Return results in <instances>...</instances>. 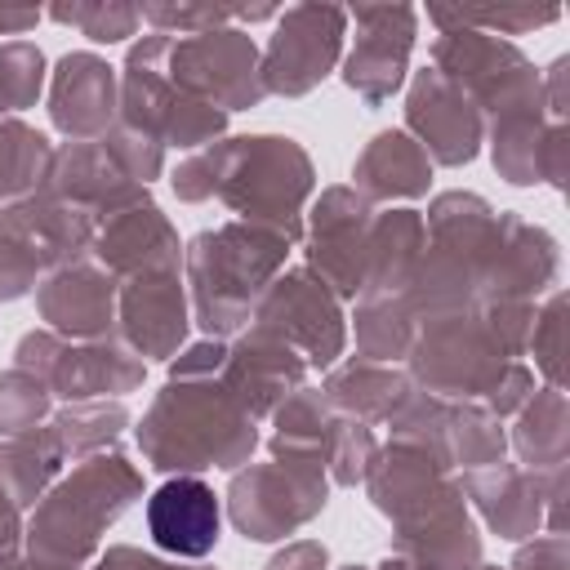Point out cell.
Returning a JSON list of instances; mask_svg holds the SVG:
<instances>
[{"label":"cell","mask_w":570,"mask_h":570,"mask_svg":"<svg viewBox=\"0 0 570 570\" xmlns=\"http://www.w3.org/2000/svg\"><path fill=\"white\" fill-rule=\"evenodd\" d=\"M374 570H414V566H410V561H401V557H392V552H387V557H383V561H379V566H374Z\"/></svg>","instance_id":"cell-61"},{"label":"cell","mask_w":570,"mask_h":570,"mask_svg":"<svg viewBox=\"0 0 570 570\" xmlns=\"http://www.w3.org/2000/svg\"><path fill=\"white\" fill-rule=\"evenodd\" d=\"M13 365L36 374L62 405L76 401H120L147 379V361L120 338H62L53 330H27L13 347Z\"/></svg>","instance_id":"cell-8"},{"label":"cell","mask_w":570,"mask_h":570,"mask_svg":"<svg viewBox=\"0 0 570 570\" xmlns=\"http://www.w3.org/2000/svg\"><path fill=\"white\" fill-rule=\"evenodd\" d=\"M142 517H147L151 543L165 557H174V561H205L218 548L223 499L200 476H169L160 490H151Z\"/></svg>","instance_id":"cell-24"},{"label":"cell","mask_w":570,"mask_h":570,"mask_svg":"<svg viewBox=\"0 0 570 570\" xmlns=\"http://www.w3.org/2000/svg\"><path fill=\"white\" fill-rule=\"evenodd\" d=\"M561 338H566V289H552L534 307L525 356H534V370L548 379V387H561L566 392V343Z\"/></svg>","instance_id":"cell-45"},{"label":"cell","mask_w":570,"mask_h":570,"mask_svg":"<svg viewBox=\"0 0 570 570\" xmlns=\"http://www.w3.org/2000/svg\"><path fill=\"white\" fill-rule=\"evenodd\" d=\"M392 557L410 561L414 570H472L481 561V530L468 512L459 476L454 490L392 521Z\"/></svg>","instance_id":"cell-21"},{"label":"cell","mask_w":570,"mask_h":570,"mask_svg":"<svg viewBox=\"0 0 570 570\" xmlns=\"http://www.w3.org/2000/svg\"><path fill=\"white\" fill-rule=\"evenodd\" d=\"M374 454H379L374 428L356 423V419H338L330 441H325V476H330V485H343V490L361 485L370 463H374Z\"/></svg>","instance_id":"cell-46"},{"label":"cell","mask_w":570,"mask_h":570,"mask_svg":"<svg viewBox=\"0 0 570 570\" xmlns=\"http://www.w3.org/2000/svg\"><path fill=\"white\" fill-rule=\"evenodd\" d=\"M370 218H374V205L365 196H356L347 183H334L321 196H312V205L303 214V258H307L303 267L338 303H356V294H361Z\"/></svg>","instance_id":"cell-14"},{"label":"cell","mask_w":570,"mask_h":570,"mask_svg":"<svg viewBox=\"0 0 570 570\" xmlns=\"http://www.w3.org/2000/svg\"><path fill=\"white\" fill-rule=\"evenodd\" d=\"M508 445L517 450V463L530 472H557L570 463V401L561 387H534L530 401L512 414Z\"/></svg>","instance_id":"cell-32"},{"label":"cell","mask_w":570,"mask_h":570,"mask_svg":"<svg viewBox=\"0 0 570 570\" xmlns=\"http://www.w3.org/2000/svg\"><path fill=\"white\" fill-rule=\"evenodd\" d=\"M445 450H450V472H476V468L499 463L508 454L503 419H494L476 401H450Z\"/></svg>","instance_id":"cell-39"},{"label":"cell","mask_w":570,"mask_h":570,"mask_svg":"<svg viewBox=\"0 0 570 570\" xmlns=\"http://www.w3.org/2000/svg\"><path fill=\"white\" fill-rule=\"evenodd\" d=\"M365 494L370 503L387 517V521H401L410 512H419L423 503L441 499L445 490H454V472H445L436 459L410 450V445H379L370 472H365Z\"/></svg>","instance_id":"cell-29"},{"label":"cell","mask_w":570,"mask_h":570,"mask_svg":"<svg viewBox=\"0 0 570 570\" xmlns=\"http://www.w3.org/2000/svg\"><path fill=\"white\" fill-rule=\"evenodd\" d=\"M512 361L499 352L490 330L481 325L476 307L432 316L414 325V343L405 352V374L419 392L441 401H476L499 365Z\"/></svg>","instance_id":"cell-10"},{"label":"cell","mask_w":570,"mask_h":570,"mask_svg":"<svg viewBox=\"0 0 570 570\" xmlns=\"http://www.w3.org/2000/svg\"><path fill=\"white\" fill-rule=\"evenodd\" d=\"M45 18H53L58 27H76L94 45H120L138 36V22H142L138 4H125V0H58L45 9Z\"/></svg>","instance_id":"cell-42"},{"label":"cell","mask_w":570,"mask_h":570,"mask_svg":"<svg viewBox=\"0 0 570 570\" xmlns=\"http://www.w3.org/2000/svg\"><path fill=\"white\" fill-rule=\"evenodd\" d=\"M508 570H570V539H566V534H548V530H539L534 539L517 543Z\"/></svg>","instance_id":"cell-52"},{"label":"cell","mask_w":570,"mask_h":570,"mask_svg":"<svg viewBox=\"0 0 570 570\" xmlns=\"http://www.w3.org/2000/svg\"><path fill=\"white\" fill-rule=\"evenodd\" d=\"M459 490L468 499V512L485 521L490 534L508 543H525L543 530V490L548 472H530L521 463H490L476 472H459Z\"/></svg>","instance_id":"cell-25"},{"label":"cell","mask_w":570,"mask_h":570,"mask_svg":"<svg viewBox=\"0 0 570 570\" xmlns=\"http://www.w3.org/2000/svg\"><path fill=\"white\" fill-rule=\"evenodd\" d=\"M432 67L472 98V107L481 111L485 125L508 111H521V107H543L539 67L512 40H499V36H485L472 27H445L432 40Z\"/></svg>","instance_id":"cell-9"},{"label":"cell","mask_w":570,"mask_h":570,"mask_svg":"<svg viewBox=\"0 0 570 570\" xmlns=\"http://www.w3.org/2000/svg\"><path fill=\"white\" fill-rule=\"evenodd\" d=\"M338 570H374V566H361V561H352V566H338Z\"/></svg>","instance_id":"cell-63"},{"label":"cell","mask_w":570,"mask_h":570,"mask_svg":"<svg viewBox=\"0 0 570 570\" xmlns=\"http://www.w3.org/2000/svg\"><path fill=\"white\" fill-rule=\"evenodd\" d=\"M120 71L94 49H71L49 71V125L67 142H94L116 125Z\"/></svg>","instance_id":"cell-19"},{"label":"cell","mask_w":570,"mask_h":570,"mask_svg":"<svg viewBox=\"0 0 570 570\" xmlns=\"http://www.w3.org/2000/svg\"><path fill=\"white\" fill-rule=\"evenodd\" d=\"M223 361H227V343L218 338H200V343H187L169 365V379H218L223 374Z\"/></svg>","instance_id":"cell-54"},{"label":"cell","mask_w":570,"mask_h":570,"mask_svg":"<svg viewBox=\"0 0 570 570\" xmlns=\"http://www.w3.org/2000/svg\"><path fill=\"white\" fill-rule=\"evenodd\" d=\"M272 459H321L325 463V441L338 423V414L330 410V401L321 396V387H298L289 392L272 414Z\"/></svg>","instance_id":"cell-35"},{"label":"cell","mask_w":570,"mask_h":570,"mask_svg":"<svg viewBox=\"0 0 570 570\" xmlns=\"http://www.w3.org/2000/svg\"><path fill=\"white\" fill-rule=\"evenodd\" d=\"M89 570H214V566H200V561H174L165 552H147V548H134V543H111L107 552H98L89 561Z\"/></svg>","instance_id":"cell-51"},{"label":"cell","mask_w":570,"mask_h":570,"mask_svg":"<svg viewBox=\"0 0 570 570\" xmlns=\"http://www.w3.org/2000/svg\"><path fill=\"white\" fill-rule=\"evenodd\" d=\"M49 165H53L49 134L27 125L22 116H4L0 120V205L31 196L49 178Z\"/></svg>","instance_id":"cell-38"},{"label":"cell","mask_w":570,"mask_h":570,"mask_svg":"<svg viewBox=\"0 0 570 570\" xmlns=\"http://www.w3.org/2000/svg\"><path fill=\"white\" fill-rule=\"evenodd\" d=\"M414 312L405 294H361L347 316V334L356 338V356L374 365H396L405 361L414 343Z\"/></svg>","instance_id":"cell-33"},{"label":"cell","mask_w":570,"mask_h":570,"mask_svg":"<svg viewBox=\"0 0 570 570\" xmlns=\"http://www.w3.org/2000/svg\"><path fill=\"white\" fill-rule=\"evenodd\" d=\"M405 134L428 151L432 169H463L485 147V120L472 98L436 67H419L405 89Z\"/></svg>","instance_id":"cell-16"},{"label":"cell","mask_w":570,"mask_h":570,"mask_svg":"<svg viewBox=\"0 0 570 570\" xmlns=\"http://www.w3.org/2000/svg\"><path fill=\"white\" fill-rule=\"evenodd\" d=\"M40 285V258L31 254V245L13 232L9 214L0 223V303H18L27 294H36Z\"/></svg>","instance_id":"cell-49"},{"label":"cell","mask_w":570,"mask_h":570,"mask_svg":"<svg viewBox=\"0 0 570 570\" xmlns=\"http://www.w3.org/2000/svg\"><path fill=\"white\" fill-rule=\"evenodd\" d=\"M58 476H62V454H58L49 428H31L22 436H0V485L9 490V499L22 512H31Z\"/></svg>","instance_id":"cell-36"},{"label":"cell","mask_w":570,"mask_h":570,"mask_svg":"<svg viewBox=\"0 0 570 570\" xmlns=\"http://www.w3.org/2000/svg\"><path fill=\"white\" fill-rule=\"evenodd\" d=\"M142 499V472L120 450L71 463L27 512L22 557L40 570H89L102 534Z\"/></svg>","instance_id":"cell-2"},{"label":"cell","mask_w":570,"mask_h":570,"mask_svg":"<svg viewBox=\"0 0 570 570\" xmlns=\"http://www.w3.org/2000/svg\"><path fill=\"white\" fill-rule=\"evenodd\" d=\"M405 392H410V374L401 365H374V361H361V356L338 361L321 379V396L330 401V410L338 419H356V423H370V428L383 423Z\"/></svg>","instance_id":"cell-31"},{"label":"cell","mask_w":570,"mask_h":570,"mask_svg":"<svg viewBox=\"0 0 570 570\" xmlns=\"http://www.w3.org/2000/svg\"><path fill=\"white\" fill-rule=\"evenodd\" d=\"M561 281V245L548 227L499 209L494 245L481 263L476 303H539Z\"/></svg>","instance_id":"cell-17"},{"label":"cell","mask_w":570,"mask_h":570,"mask_svg":"<svg viewBox=\"0 0 570 570\" xmlns=\"http://www.w3.org/2000/svg\"><path fill=\"white\" fill-rule=\"evenodd\" d=\"M4 214H9L13 232L40 258V272H53V267H67L76 258H89V245H94L98 223L85 209H76L71 200H62L58 191H49L45 183L31 196L4 205Z\"/></svg>","instance_id":"cell-27"},{"label":"cell","mask_w":570,"mask_h":570,"mask_svg":"<svg viewBox=\"0 0 570 570\" xmlns=\"http://www.w3.org/2000/svg\"><path fill=\"white\" fill-rule=\"evenodd\" d=\"M330 503V476L321 459H267L232 472L223 490L227 521L249 543H281L316 521Z\"/></svg>","instance_id":"cell-7"},{"label":"cell","mask_w":570,"mask_h":570,"mask_svg":"<svg viewBox=\"0 0 570 570\" xmlns=\"http://www.w3.org/2000/svg\"><path fill=\"white\" fill-rule=\"evenodd\" d=\"M539 383H534V370L525 365V361H503L499 365V374L485 383V392L476 396V405H485L494 419H512L525 401H530V392H534Z\"/></svg>","instance_id":"cell-50"},{"label":"cell","mask_w":570,"mask_h":570,"mask_svg":"<svg viewBox=\"0 0 570 570\" xmlns=\"http://www.w3.org/2000/svg\"><path fill=\"white\" fill-rule=\"evenodd\" d=\"M561 18L557 4L548 9H534V4H499V9H450V4H428V22L436 31L445 27H472V31H485V36H530L539 27H552Z\"/></svg>","instance_id":"cell-41"},{"label":"cell","mask_w":570,"mask_h":570,"mask_svg":"<svg viewBox=\"0 0 570 570\" xmlns=\"http://www.w3.org/2000/svg\"><path fill=\"white\" fill-rule=\"evenodd\" d=\"M165 45L169 36H142L129 45L125 62H120V111L116 120L151 134L165 151H200L209 142H218L227 134V111L183 94L169 76H165Z\"/></svg>","instance_id":"cell-6"},{"label":"cell","mask_w":570,"mask_h":570,"mask_svg":"<svg viewBox=\"0 0 570 570\" xmlns=\"http://www.w3.org/2000/svg\"><path fill=\"white\" fill-rule=\"evenodd\" d=\"M294 240L276 227L227 218L218 227L196 232L183 245V285L191 303V325L205 330V338L232 343L258 303V294L285 272Z\"/></svg>","instance_id":"cell-3"},{"label":"cell","mask_w":570,"mask_h":570,"mask_svg":"<svg viewBox=\"0 0 570 570\" xmlns=\"http://www.w3.org/2000/svg\"><path fill=\"white\" fill-rule=\"evenodd\" d=\"M0 570H40V566H36V561H27V557L18 552V557H4V561H0Z\"/></svg>","instance_id":"cell-60"},{"label":"cell","mask_w":570,"mask_h":570,"mask_svg":"<svg viewBox=\"0 0 570 570\" xmlns=\"http://www.w3.org/2000/svg\"><path fill=\"white\" fill-rule=\"evenodd\" d=\"M138 454L151 472L200 476L236 472L258 450V423L227 396L218 379H165L134 428Z\"/></svg>","instance_id":"cell-1"},{"label":"cell","mask_w":570,"mask_h":570,"mask_svg":"<svg viewBox=\"0 0 570 570\" xmlns=\"http://www.w3.org/2000/svg\"><path fill=\"white\" fill-rule=\"evenodd\" d=\"M548 125L552 120H548L543 107H521V111H508V116L485 125L490 165L503 183H512V187H534L539 183V138H543Z\"/></svg>","instance_id":"cell-37"},{"label":"cell","mask_w":570,"mask_h":570,"mask_svg":"<svg viewBox=\"0 0 570 570\" xmlns=\"http://www.w3.org/2000/svg\"><path fill=\"white\" fill-rule=\"evenodd\" d=\"M566 76H570V58H566V53H561V58H552V67H548V71H539V80H543V107H548V120H557V125H566V116H570Z\"/></svg>","instance_id":"cell-56"},{"label":"cell","mask_w":570,"mask_h":570,"mask_svg":"<svg viewBox=\"0 0 570 570\" xmlns=\"http://www.w3.org/2000/svg\"><path fill=\"white\" fill-rule=\"evenodd\" d=\"M347 27H356V36H352V49H343L338 76L365 107H379L410 76V53L419 40V9L401 4V0L396 4H352Z\"/></svg>","instance_id":"cell-15"},{"label":"cell","mask_w":570,"mask_h":570,"mask_svg":"<svg viewBox=\"0 0 570 570\" xmlns=\"http://www.w3.org/2000/svg\"><path fill=\"white\" fill-rule=\"evenodd\" d=\"M45 187L58 191L62 200H71L76 209H85L94 223L151 200V187L125 178L120 165L107 156V147L98 138L94 142H62V147H53V165H49Z\"/></svg>","instance_id":"cell-26"},{"label":"cell","mask_w":570,"mask_h":570,"mask_svg":"<svg viewBox=\"0 0 570 570\" xmlns=\"http://www.w3.org/2000/svg\"><path fill=\"white\" fill-rule=\"evenodd\" d=\"M428 245V227L423 214L410 205L383 209L370 218L365 232V276H361V294H405L419 258ZM356 294V298H361Z\"/></svg>","instance_id":"cell-30"},{"label":"cell","mask_w":570,"mask_h":570,"mask_svg":"<svg viewBox=\"0 0 570 570\" xmlns=\"http://www.w3.org/2000/svg\"><path fill=\"white\" fill-rule=\"evenodd\" d=\"M53 414L49 387L27 370H0V436H22L31 428H45Z\"/></svg>","instance_id":"cell-44"},{"label":"cell","mask_w":570,"mask_h":570,"mask_svg":"<svg viewBox=\"0 0 570 570\" xmlns=\"http://www.w3.org/2000/svg\"><path fill=\"white\" fill-rule=\"evenodd\" d=\"M263 570H330V548L321 539H289L267 557Z\"/></svg>","instance_id":"cell-55"},{"label":"cell","mask_w":570,"mask_h":570,"mask_svg":"<svg viewBox=\"0 0 570 570\" xmlns=\"http://www.w3.org/2000/svg\"><path fill=\"white\" fill-rule=\"evenodd\" d=\"M347 45L343 4H289L281 9L267 45L258 49L263 89L276 98H307L325 76L338 71Z\"/></svg>","instance_id":"cell-12"},{"label":"cell","mask_w":570,"mask_h":570,"mask_svg":"<svg viewBox=\"0 0 570 570\" xmlns=\"http://www.w3.org/2000/svg\"><path fill=\"white\" fill-rule=\"evenodd\" d=\"M0 223H4V205H0Z\"/></svg>","instance_id":"cell-64"},{"label":"cell","mask_w":570,"mask_h":570,"mask_svg":"<svg viewBox=\"0 0 570 570\" xmlns=\"http://www.w3.org/2000/svg\"><path fill=\"white\" fill-rule=\"evenodd\" d=\"M138 18L156 36H200V31L232 27V9L227 4H165V0H147V4H138Z\"/></svg>","instance_id":"cell-48"},{"label":"cell","mask_w":570,"mask_h":570,"mask_svg":"<svg viewBox=\"0 0 570 570\" xmlns=\"http://www.w3.org/2000/svg\"><path fill=\"white\" fill-rule=\"evenodd\" d=\"M45 428H49L62 463H80V459L116 450V441L129 428V410H125V401H76V405L53 410Z\"/></svg>","instance_id":"cell-34"},{"label":"cell","mask_w":570,"mask_h":570,"mask_svg":"<svg viewBox=\"0 0 570 570\" xmlns=\"http://www.w3.org/2000/svg\"><path fill=\"white\" fill-rule=\"evenodd\" d=\"M45 80H49V62L36 40H0V120L36 107Z\"/></svg>","instance_id":"cell-43"},{"label":"cell","mask_w":570,"mask_h":570,"mask_svg":"<svg viewBox=\"0 0 570 570\" xmlns=\"http://www.w3.org/2000/svg\"><path fill=\"white\" fill-rule=\"evenodd\" d=\"M539 183L566 191L570 183V120L566 125H548L543 138H539Z\"/></svg>","instance_id":"cell-53"},{"label":"cell","mask_w":570,"mask_h":570,"mask_svg":"<svg viewBox=\"0 0 570 570\" xmlns=\"http://www.w3.org/2000/svg\"><path fill=\"white\" fill-rule=\"evenodd\" d=\"M472 570H508V566H490V561H476Z\"/></svg>","instance_id":"cell-62"},{"label":"cell","mask_w":570,"mask_h":570,"mask_svg":"<svg viewBox=\"0 0 570 570\" xmlns=\"http://www.w3.org/2000/svg\"><path fill=\"white\" fill-rule=\"evenodd\" d=\"M89 258L107 267L116 281H129L138 272H183V240L169 214L156 200H147L102 218L94 232Z\"/></svg>","instance_id":"cell-23"},{"label":"cell","mask_w":570,"mask_h":570,"mask_svg":"<svg viewBox=\"0 0 570 570\" xmlns=\"http://www.w3.org/2000/svg\"><path fill=\"white\" fill-rule=\"evenodd\" d=\"M218 383H223L227 396L258 423V419H267L289 392H298V387L307 383V361H303L289 343H281L276 334L245 325V330L227 343V361H223Z\"/></svg>","instance_id":"cell-20"},{"label":"cell","mask_w":570,"mask_h":570,"mask_svg":"<svg viewBox=\"0 0 570 570\" xmlns=\"http://www.w3.org/2000/svg\"><path fill=\"white\" fill-rule=\"evenodd\" d=\"M165 76L218 107V111H249L267 98L263 76H258V40L245 27H218L200 36H169L165 45Z\"/></svg>","instance_id":"cell-11"},{"label":"cell","mask_w":570,"mask_h":570,"mask_svg":"<svg viewBox=\"0 0 570 570\" xmlns=\"http://www.w3.org/2000/svg\"><path fill=\"white\" fill-rule=\"evenodd\" d=\"M445 423H450V401L441 396H428L410 383V392L396 401V410L383 419L387 428V441L392 445H410L428 459H436L445 472H450V450H445Z\"/></svg>","instance_id":"cell-40"},{"label":"cell","mask_w":570,"mask_h":570,"mask_svg":"<svg viewBox=\"0 0 570 570\" xmlns=\"http://www.w3.org/2000/svg\"><path fill=\"white\" fill-rule=\"evenodd\" d=\"M45 18V9H31V4H0V36H27L36 31V22Z\"/></svg>","instance_id":"cell-58"},{"label":"cell","mask_w":570,"mask_h":570,"mask_svg":"<svg viewBox=\"0 0 570 570\" xmlns=\"http://www.w3.org/2000/svg\"><path fill=\"white\" fill-rule=\"evenodd\" d=\"M214 196L245 223H263L303 245V214L316 196V165L289 134H240L209 142Z\"/></svg>","instance_id":"cell-4"},{"label":"cell","mask_w":570,"mask_h":570,"mask_svg":"<svg viewBox=\"0 0 570 570\" xmlns=\"http://www.w3.org/2000/svg\"><path fill=\"white\" fill-rule=\"evenodd\" d=\"M276 18H281L276 4H245V9H232V27H236V22H249V27H254V22H276Z\"/></svg>","instance_id":"cell-59"},{"label":"cell","mask_w":570,"mask_h":570,"mask_svg":"<svg viewBox=\"0 0 570 570\" xmlns=\"http://www.w3.org/2000/svg\"><path fill=\"white\" fill-rule=\"evenodd\" d=\"M249 325L289 343L307 370H334L347 352V312L307 267L276 272V281L258 294Z\"/></svg>","instance_id":"cell-13"},{"label":"cell","mask_w":570,"mask_h":570,"mask_svg":"<svg viewBox=\"0 0 570 570\" xmlns=\"http://www.w3.org/2000/svg\"><path fill=\"white\" fill-rule=\"evenodd\" d=\"M116 294L120 281L94 258H76L53 267L36 285V312L45 330L62 338H111L116 330Z\"/></svg>","instance_id":"cell-22"},{"label":"cell","mask_w":570,"mask_h":570,"mask_svg":"<svg viewBox=\"0 0 570 570\" xmlns=\"http://www.w3.org/2000/svg\"><path fill=\"white\" fill-rule=\"evenodd\" d=\"M22 525H27V512H22V508L9 499V490L0 485V561L22 552Z\"/></svg>","instance_id":"cell-57"},{"label":"cell","mask_w":570,"mask_h":570,"mask_svg":"<svg viewBox=\"0 0 570 570\" xmlns=\"http://www.w3.org/2000/svg\"><path fill=\"white\" fill-rule=\"evenodd\" d=\"M191 303L183 272H138L120 281L116 294V334L142 361H174L187 347Z\"/></svg>","instance_id":"cell-18"},{"label":"cell","mask_w":570,"mask_h":570,"mask_svg":"<svg viewBox=\"0 0 570 570\" xmlns=\"http://www.w3.org/2000/svg\"><path fill=\"white\" fill-rule=\"evenodd\" d=\"M423 227H428V245L405 285V303L414 321L476 307V281L499 232V209L485 196L454 187L428 200Z\"/></svg>","instance_id":"cell-5"},{"label":"cell","mask_w":570,"mask_h":570,"mask_svg":"<svg viewBox=\"0 0 570 570\" xmlns=\"http://www.w3.org/2000/svg\"><path fill=\"white\" fill-rule=\"evenodd\" d=\"M98 142H102L107 156L120 165V174L134 178V183H142V187H151V178L165 174V147H160L151 134H142V129H134V125H125V120H116Z\"/></svg>","instance_id":"cell-47"},{"label":"cell","mask_w":570,"mask_h":570,"mask_svg":"<svg viewBox=\"0 0 570 570\" xmlns=\"http://www.w3.org/2000/svg\"><path fill=\"white\" fill-rule=\"evenodd\" d=\"M356 196H365L370 205H392V200H423L432 187V160L428 151L405 134V129H379L356 165H352V183Z\"/></svg>","instance_id":"cell-28"}]
</instances>
